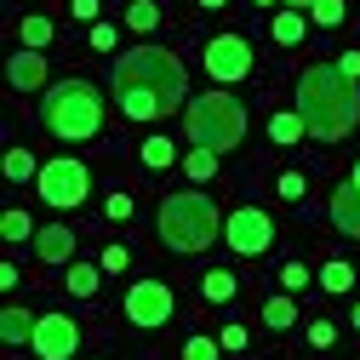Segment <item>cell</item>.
Returning <instances> with one entry per match:
<instances>
[{
	"label": "cell",
	"instance_id": "obj_1",
	"mask_svg": "<svg viewBox=\"0 0 360 360\" xmlns=\"http://www.w3.org/2000/svg\"><path fill=\"white\" fill-rule=\"evenodd\" d=\"M109 86H115V103L126 120H160L177 103L189 109V69L166 46H131L126 58H115Z\"/></svg>",
	"mask_w": 360,
	"mask_h": 360
},
{
	"label": "cell",
	"instance_id": "obj_2",
	"mask_svg": "<svg viewBox=\"0 0 360 360\" xmlns=\"http://www.w3.org/2000/svg\"><path fill=\"white\" fill-rule=\"evenodd\" d=\"M297 115L309 126V138L321 143H343L360 126V92L338 63H309L297 75Z\"/></svg>",
	"mask_w": 360,
	"mask_h": 360
},
{
	"label": "cell",
	"instance_id": "obj_3",
	"mask_svg": "<svg viewBox=\"0 0 360 360\" xmlns=\"http://www.w3.org/2000/svg\"><path fill=\"white\" fill-rule=\"evenodd\" d=\"M40 120H46L52 138L63 143H86V138H98L103 131V98H98V86H86V80H58L46 98H40Z\"/></svg>",
	"mask_w": 360,
	"mask_h": 360
},
{
	"label": "cell",
	"instance_id": "obj_4",
	"mask_svg": "<svg viewBox=\"0 0 360 360\" xmlns=\"http://www.w3.org/2000/svg\"><path fill=\"white\" fill-rule=\"evenodd\" d=\"M184 131H189V143L195 149H212V155H229L240 138H246V109H240V98H229V92H200V98H189V109H184Z\"/></svg>",
	"mask_w": 360,
	"mask_h": 360
},
{
	"label": "cell",
	"instance_id": "obj_5",
	"mask_svg": "<svg viewBox=\"0 0 360 360\" xmlns=\"http://www.w3.org/2000/svg\"><path fill=\"white\" fill-rule=\"evenodd\" d=\"M217 206L200 195V189H184V195H166L160 200V240L172 252H206L217 240Z\"/></svg>",
	"mask_w": 360,
	"mask_h": 360
},
{
	"label": "cell",
	"instance_id": "obj_6",
	"mask_svg": "<svg viewBox=\"0 0 360 360\" xmlns=\"http://www.w3.org/2000/svg\"><path fill=\"white\" fill-rule=\"evenodd\" d=\"M34 189H40V200H46L52 212H69V206H80L86 195H92V172H86L80 160H69V155H58V160L40 166Z\"/></svg>",
	"mask_w": 360,
	"mask_h": 360
},
{
	"label": "cell",
	"instance_id": "obj_7",
	"mask_svg": "<svg viewBox=\"0 0 360 360\" xmlns=\"http://www.w3.org/2000/svg\"><path fill=\"white\" fill-rule=\"evenodd\" d=\"M223 240H229V252H240V257H257V252L275 246V217L257 212V206H240V212L223 217Z\"/></svg>",
	"mask_w": 360,
	"mask_h": 360
},
{
	"label": "cell",
	"instance_id": "obj_8",
	"mask_svg": "<svg viewBox=\"0 0 360 360\" xmlns=\"http://www.w3.org/2000/svg\"><path fill=\"white\" fill-rule=\"evenodd\" d=\"M172 309H177V297H172L166 281H138V286L126 292V321H131V326H143V332L166 326V321H172Z\"/></svg>",
	"mask_w": 360,
	"mask_h": 360
},
{
	"label": "cell",
	"instance_id": "obj_9",
	"mask_svg": "<svg viewBox=\"0 0 360 360\" xmlns=\"http://www.w3.org/2000/svg\"><path fill=\"white\" fill-rule=\"evenodd\" d=\"M206 75H212L217 86L246 80V75H252V46H246L240 34H217V40H206Z\"/></svg>",
	"mask_w": 360,
	"mask_h": 360
},
{
	"label": "cell",
	"instance_id": "obj_10",
	"mask_svg": "<svg viewBox=\"0 0 360 360\" xmlns=\"http://www.w3.org/2000/svg\"><path fill=\"white\" fill-rule=\"evenodd\" d=\"M80 349V326L69 321V314H40V326H34V354L40 360H69Z\"/></svg>",
	"mask_w": 360,
	"mask_h": 360
},
{
	"label": "cell",
	"instance_id": "obj_11",
	"mask_svg": "<svg viewBox=\"0 0 360 360\" xmlns=\"http://www.w3.org/2000/svg\"><path fill=\"white\" fill-rule=\"evenodd\" d=\"M34 257L40 263H69L75 257V229L69 223H46V229L34 235Z\"/></svg>",
	"mask_w": 360,
	"mask_h": 360
},
{
	"label": "cell",
	"instance_id": "obj_12",
	"mask_svg": "<svg viewBox=\"0 0 360 360\" xmlns=\"http://www.w3.org/2000/svg\"><path fill=\"white\" fill-rule=\"evenodd\" d=\"M6 80L18 86V92H40V86H46V58H40V52H18L12 63H6Z\"/></svg>",
	"mask_w": 360,
	"mask_h": 360
},
{
	"label": "cell",
	"instance_id": "obj_13",
	"mask_svg": "<svg viewBox=\"0 0 360 360\" xmlns=\"http://www.w3.org/2000/svg\"><path fill=\"white\" fill-rule=\"evenodd\" d=\"M332 223H338L343 235H360V189L354 184L332 189Z\"/></svg>",
	"mask_w": 360,
	"mask_h": 360
},
{
	"label": "cell",
	"instance_id": "obj_14",
	"mask_svg": "<svg viewBox=\"0 0 360 360\" xmlns=\"http://www.w3.org/2000/svg\"><path fill=\"white\" fill-rule=\"evenodd\" d=\"M34 326H40V321H34L29 309H6V314H0V338H6L12 349H23V343H34Z\"/></svg>",
	"mask_w": 360,
	"mask_h": 360
},
{
	"label": "cell",
	"instance_id": "obj_15",
	"mask_svg": "<svg viewBox=\"0 0 360 360\" xmlns=\"http://www.w3.org/2000/svg\"><path fill=\"white\" fill-rule=\"evenodd\" d=\"M269 138H275V143H297V138H309V126H303V115L292 109V115H275V120H269Z\"/></svg>",
	"mask_w": 360,
	"mask_h": 360
},
{
	"label": "cell",
	"instance_id": "obj_16",
	"mask_svg": "<svg viewBox=\"0 0 360 360\" xmlns=\"http://www.w3.org/2000/svg\"><path fill=\"white\" fill-rule=\"evenodd\" d=\"M200 292H206V303H229L235 297V275L229 269H212V275H200Z\"/></svg>",
	"mask_w": 360,
	"mask_h": 360
},
{
	"label": "cell",
	"instance_id": "obj_17",
	"mask_svg": "<svg viewBox=\"0 0 360 360\" xmlns=\"http://www.w3.org/2000/svg\"><path fill=\"white\" fill-rule=\"evenodd\" d=\"M321 286H326V292H332V297H343V292H349V286H354V269H349V263H343V257H332V263H326V269H321Z\"/></svg>",
	"mask_w": 360,
	"mask_h": 360
},
{
	"label": "cell",
	"instance_id": "obj_18",
	"mask_svg": "<svg viewBox=\"0 0 360 360\" xmlns=\"http://www.w3.org/2000/svg\"><path fill=\"white\" fill-rule=\"evenodd\" d=\"M98 286H103V275H98L92 263H75V269H69V292H75V297H92Z\"/></svg>",
	"mask_w": 360,
	"mask_h": 360
},
{
	"label": "cell",
	"instance_id": "obj_19",
	"mask_svg": "<svg viewBox=\"0 0 360 360\" xmlns=\"http://www.w3.org/2000/svg\"><path fill=\"white\" fill-rule=\"evenodd\" d=\"M297 321V309H292V297H269L263 303V326H275V332H286Z\"/></svg>",
	"mask_w": 360,
	"mask_h": 360
},
{
	"label": "cell",
	"instance_id": "obj_20",
	"mask_svg": "<svg viewBox=\"0 0 360 360\" xmlns=\"http://www.w3.org/2000/svg\"><path fill=\"white\" fill-rule=\"evenodd\" d=\"M303 34H309V23H303V12H281V18H275V40H281V46H297Z\"/></svg>",
	"mask_w": 360,
	"mask_h": 360
},
{
	"label": "cell",
	"instance_id": "obj_21",
	"mask_svg": "<svg viewBox=\"0 0 360 360\" xmlns=\"http://www.w3.org/2000/svg\"><path fill=\"white\" fill-rule=\"evenodd\" d=\"M160 23V6H155V0H131V6H126V29H155Z\"/></svg>",
	"mask_w": 360,
	"mask_h": 360
},
{
	"label": "cell",
	"instance_id": "obj_22",
	"mask_svg": "<svg viewBox=\"0 0 360 360\" xmlns=\"http://www.w3.org/2000/svg\"><path fill=\"white\" fill-rule=\"evenodd\" d=\"M0 235H6V240H34L40 229H34V223H29V212H18V206H12L6 217H0Z\"/></svg>",
	"mask_w": 360,
	"mask_h": 360
},
{
	"label": "cell",
	"instance_id": "obj_23",
	"mask_svg": "<svg viewBox=\"0 0 360 360\" xmlns=\"http://www.w3.org/2000/svg\"><path fill=\"white\" fill-rule=\"evenodd\" d=\"M177 155H172V138H143V166L149 172H166Z\"/></svg>",
	"mask_w": 360,
	"mask_h": 360
},
{
	"label": "cell",
	"instance_id": "obj_24",
	"mask_svg": "<svg viewBox=\"0 0 360 360\" xmlns=\"http://www.w3.org/2000/svg\"><path fill=\"white\" fill-rule=\"evenodd\" d=\"M23 46L29 52H46L52 46V23L46 18H23Z\"/></svg>",
	"mask_w": 360,
	"mask_h": 360
},
{
	"label": "cell",
	"instance_id": "obj_25",
	"mask_svg": "<svg viewBox=\"0 0 360 360\" xmlns=\"http://www.w3.org/2000/svg\"><path fill=\"white\" fill-rule=\"evenodd\" d=\"M184 172L195 177V184H206V177H217V155H212V149H189V160H184Z\"/></svg>",
	"mask_w": 360,
	"mask_h": 360
},
{
	"label": "cell",
	"instance_id": "obj_26",
	"mask_svg": "<svg viewBox=\"0 0 360 360\" xmlns=\"http://www.w3.org/2000/svg\"><path fill=\"white\" fill-rule=\"evenodd\" d=\"M6 177H12V184H29V177H40V172H34V155H29V149H12V155H6Z\"/></svg>",
	"mask_w": 360,
	"mask_h": 360
},
{
	"label": "cell",
	"instance_id": "obj_27",
	"mask_svg": "<svg viewBox=\"0 0 360 360\" xmlns=\"http://www.w3.org/2000/svg\"><path fill=\"white\" fill-rule=\"evenodd\" d=\"M309 18L321 23V29H338V23H343V0H314V6H309Z\"/></svg>",
	"mask_w": 360,
	"mask_h": 360
},
{
	"label": "cell",
	"instance_id": "obj_28",
	"mask_svg": "<svg viewBox=\"0 0 360 360\" xmlns=\"http://www.w3.org/2000/svg\"><path fill=\"white\" fill-rule=\"evenodd\" d=\"M184 360H217V343L212 338H189L184 343Z\"/></svg>",
	"mask_w": 360,
	"mask_h": 360
},
{
	"label": "cell",
	"instance_id": "obj_29",
	"mask_svg": "<svg viewBox=\"0 0 360 360\" xmlns=\"http://www.w3.org/2000/svg\"><path fill=\"white\" fill-rule=\"evenodd\" d=\"M281 286H286V292H303V286H309V269H303V263H286V269H281Z\"/></svg>",
	"mask_w": 360,
	"mask_h": 360
},
{
	"label": "cell",
	"instance_id": "obj_30",
	"mask_svg": "<svg viewBox=\"0 0 360 360\" xmlns=\"http://www.w3.org/2000/svg\"><path fill=\"white\" fill-rule=\"evenodd\" d=\"M115 40H120L115 23H92V46H98V52H115Z\"/></svg>",
	"mask_w": 360,
	"mask_h": 360
},
{
	"label": "cell",
	"instance_id": "obj_31",
	"mask_svg": "<svg viewBox=\"0 0 360 360\" xmlns=\"http://www.w3.org/2000/svg\"><path fill=\"white\" fill-rule=\"evenodd\" d=\"M332 338H338L332 321H314V326H309V343H314V349H332Z\"/></svg>",
	"mask_w": 360,
	"mask_h": 360
},
{
	"label": "cell",
	"instance_id": "obj_32",
	"mask_svg": "<svg viewBox=\"0 0 360 360\" xmlns=\"http://www.w3.org/2000/svg\"><path fill=\"white\" fill-rule=\"evenodd\" d=\"M303 189H309L303 172H286V177H281V195H286V200H303Z\"/></svg>",
	"mask_w": 360,
	"mask_h": 360
},
{
	"label": "cell",
	"instance_id": "obj_33",
	"mask_svg": "<svg viewBox=\"0 0 360 360\" xmlns=\"http://www.w3.org/2000/svg\"><path fill=\"white\" fill-rule=\"evenodd\" d=\"M126 263H131V252H126V246H109V252H103V269H109V275H120Z\"/></svg>",
	"mask_w": 360,
	"mask_h": 360
},
{
	"label": "cell",
	"instance_id": "obj_34",
	"mask_svg": "<svg viewBox=\"0 0 360 360\" xmlns=\"http://www.w3.org/2000/svg\"><path fill=\"white\" fill-rule=\"evenodd\" d=\"M109 217L126 223V217H131V195H109Z\"/></svg>",
	"mask_w": 360,
	"mask_h": 360
},
{
	"label": "cell",
	"instance_id": "obj_35",
	"mask_svg": "<svg viewBox=\"0 0 360 360\" xmlns=\"http://www.w3.org/2000/svg\"><path fill=\"white\" fill-rule=\"evenodd\" d=\"M217 343H223V349H246V326H223Z\"/></svg>",
	"mask_w": 360,
	"mask_h": 360
},
{
	"label": "cell",
	"instance_id": "obj_36",
	"mask_svg": "<svg viewBox=\"0 0 360 360\" xmlns=\"http://www.w3.org/2000/svg\"><path fill=\"white\" fill-rule=\"evenodd\" d=\"M69 12L86 18V23H98V0H69Z\"/></svg>",
	"mask_w": 360,
	"mask_h": 360
},
{
	"label": "cell",
	"instance_id": "obj_37",
	"mask_svg": "<svg viewBox=\"0 0 360 360\" xmlns=\"http://www.w3.org/2000/svg\"><path fill=\"white\" fill-rule=\"evenodd\" d=\"M338 69H343L349 80H360V52H343V58H338Z\"/></svg>",
	"mask_w": 360,
	"mask_h": 360
},
{
	"label": "cell",
	"instance_id": "obj_38",
	"mask_svg": "<svg viewBox=\"0 0 360 360\" xmlns=\"http://www.w3.org/2000/svg\"><path fill=\"white\" fill-rule=\"evenodd\" d=\"M286 6H292V12H309V6H314V0H286Z\"/></svg>",
	"mask_w": 360,
	"mask_h": 360
},
{
	"label": "cell",
	"instance_id": "obj_39",
	"mask_svg": "<svg viewBox=\"0 0 360 360\" xmlns=\"http://www.w3.org/2000/svg\"><path fill=\"white\" fill-rule=\"evenodd\" d=\"M349 184H354V189H360V160H354V177H349Z\"/></svg>",
	"mask_w": 360,
	"mask_h": 360
},
{
	"label": "cell",
	"instance_id": "obj_40",
	"mask_svg": "<svg viewBox=\"0 0 360 360\" xmlns=\"http://www.w3.org/2000/svg\"><path fill=\"white\" fill-rule=\"evenodd\" d=\"M252 6H275V0H252Z\"/></svg>",
	"mask_w": 360,
	"mask_h": 360
},
{
	"label": "cell",
	"instance_id": "obj_41",
	"mask_svg": "<svg viewBox=\"0 0 360 360\" xmlns=\"http://www.w3.org/2000/svg\"><path fill=\"white\" fill-rule=\"evenodd\" d=\"M200 6H223V0H200Z\"/></svg>",
	"mask_w": 360,
	"mask_h": 360
},
{
	"label": "cell",
	"instance_id": "obj_42",
	"mask_svg": "<svg viewBox=\"0 0 360 360\" xmlns=\"http://www.w3.org/2000/svg\"><path fill=\"white\" fill-rule=\"evenodd\" d=\"M354 332H360V309H354Z\"/></svg>",
	"mask_w": 360,
	"mask_h": 360
}]
</instances>
